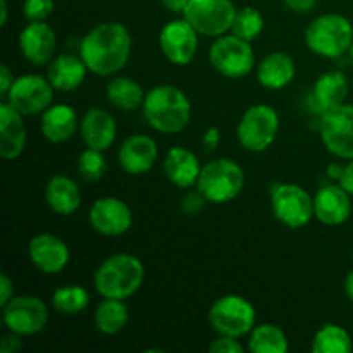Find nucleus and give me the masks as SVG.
<instances>
[{"label":"nucleus","mask_w":353,"mask_h":353,"mask_svg":"<svg viewBox=\"0 0 353 353\" xmlns=\"http://www.w3.org/2000/svg\"><path fill=\"white\" fill-rule=\"evenodd\" d=\"M133 48L130 30L117 21L100 23L83 37L79 55L90 72L97 76H114L128 64Z\"/></svg>","instance_id":"f257e3e1"},{"label":"nucleus","mask_w":353,"mask_h":353,"mask_svg":"<svg viewBox=\"0 0 353 353\" xmlns=\"http://www.w3.org/2000/svg\"><path fill=\"white\" fill-rule=\"evenodd\" d=\"M141 112L152 130L162 134H174L190 124L192 102L178 86L157 85L145 95Z\"/></svg>","instance_id":"f03ea898"},{"label":"nucleus","mask_w":353,"mask_h":353,"mask_svg":"<svg viewBox=\"0 0 353 353\" xmlns=\"http://www.w3.org/2000/svg\"><path fill=\"white\" fill-rule=\"evenodd\" d=\"M145 279V265L137 255L114 254L97 268L93 286L102 299L124 300L134 295L141 288Z\"/></svg>","instance_id":"7ed1b4c3"},{"label":"nucleus","mask_w":353,"mask_h":353,"mask_svg":"<svg viewBox=\"0 0 353 353\" xmlns=\"http://www.w3.org/2000/svg\"><path fill=\"white\" fill-rule=\"evenodd\" d=\"M353 43V26L341 14H323L305 30V45L312 54L324 59H338L348 54Z\"/></svg>","instance_id":"20e7f679"},{"label":"nucleus","mask_w":353,"mask_h":353,"mask_svg":"<svg viewBox=\"0 0 353 353\" xmlns=\"http://www.w3.org/2000/svg\"><path fill=\"white\" fill-rule=\"evenodd\" d=\"M245 186V171L228 157L214 159L202 165L196 190L209 203H228L236 199Z\"/></svg>","instance_id":"39448f33"},{"label":"nucleus","mask_w":353,"mask_h":353,"mask_svg":"<svg viewBox=\"0 0 353 353\" xmlns=\"http://www.w3.org/2000/svg\"><path fill=\"white\" fill-rule=\"evenodd\" d=\"M279 133V114L268 103L248 107L236 126L238 143L248 152L261 154L276 141Z\"/></svg>","instance_id":"423d86ee"},{"label":"nucleus","mask_w":353,"mask_h":353,"mask_svg":"<svg viewBox=\"0 0 353 353\" xmlns=\"http://www.w3.org/2000/svg\"><path fill=\"white\" fill-rule=\"evenodd\" d=\"M207 319L217 334L243 338L248 336L255 327L257 312H255V307L245 296L231 293V295L219 296L210 305Z\"/></svg>","instance_id":"0eeeda50"},{"label":"nucleus","mask_w":353,"mask_h":353,"mask_svg":"<svg viewBox=\"0 0 353 353\" xmlns=\"http://www.w3.org/2000/svg\"><path fill=\"white\" fill-rule=\"evenodd\" d=\"M209 61L219 74L240 79L250 74L255 65V54L250 41L236 34H221L209 48Z\"/></svg>","instance_id":"6e6552de"},{"label":"nucleus","mask_w":353,"mask_h":353,"mask_svg":"<svg viewBox=\"0 0 353 353\" xmlns=\"http://www.w3.org/2000/svg\"><path fill=\"white\" fill-rule=\"evenodd\" d=\"M271 209L283 226L300 230L312 221L314 196L299 185L278 183L271 188Z\"/></svg>","instance_id":"1a4fd4ad"},{"label":"nucleus","mask_w":353,"mask_h":353,"mask_svg":"<svg viewBox=\"0 0 353 353\" xmlns=\"http://www.w3.org/2000/svg\"><path fill=\"white\" fill-rule=\"evenodd\" d=\"M238 9L231 0H190L183 17L203 37H221L231 31Z\"/></svg>","instance_id":"9d476101"},{"label":"nucleus","mask_w":353,"mask_h":353,"mask_svg":"<svg viewBox=\"0 0 353 353\" xmlns=\"http://www.w3.org/2000/svg\"><path fill=\"white\" fill-rule=\"evenodd\" d=\"M321 140L330 154L338 159H353V105L341 103L319 116Z\"/></svg>","instance_id":"9b49d317"},{"label":"nucleus","mask_w":353,"mask_h":353,"mask_svg":"<svg viewBox=\"0 0 353 353\" xmlns=\"http://www.w3.org/2000/svg\"><path fill=\"white\" fill-rule=\"evenodd\" d=\"M54 92L55 88L48 78L28 72L14 79L9 93L2 100L9 102L23 116H37L54 103Z\"/></svg>","instance_id":"f8f14e48"},{"label":"nucleus","mask_w":353,"mask_h":353,"mask_svg":"<svg viewBox=\"0 0 353 353\" xmlns=\"http://www.w3.org/2000/svg\"><path fill=\"white\" fill-rule=\"evenodd\" d=\"M3 324L21 336H34L48 324V309L41 299L34 295H14L2 307Z\"/></svg>","instance_id":"ddd939ff"},{"label":"nucleus","mask_w":353,"mask_h":353,"mask_svg":"<svg viewBox=\"0 0 353 353\" xmlns=\"http://www.w3.org/2000/svg\"><path fill=\"white\" fill-rule=\"evenodd\" d=\"M88 223L95 233L116 238L131 230L133 212L130 205L117 196H100L90 207Z\"/></svg>","instance_id":"4468645a"},{"label":"nucleus","mask_w":353,"mask_h":353,"mask_svg":"<svg viewBox=\"0 0 353 353\" xmlns=\"http://www.w3.org/2000/svg\"><path fill=\"white\" fill-rule=\"evenodd\" d=\"M162 55L174 65H188L199 50V31L185 19H172L159 34Z\"/></svg>","instance_id":"2eb2a0df"},{"label":"nucleus","mask_w":353,"mask_h":353,"mask_svg":"<svg viewBox=\"0 0 353 353\" xmlns=\"http://www.w3.org/2000/svg\"><path fill=\"white\" fill-rule=\"evenodd\" d=\"M28 257L41 274H61L71 261V252L62 238L52 233H40L28 243Z\"/></svg>","instance_id":"dca6fc26"},{"label":"nucleus","mask_w":353,"mask_h":353,"mask_svg":"<svg viewBox=\"0 0 353 353\" xmlns=\"http://www.w3.org/2000/svg\"><path fill=\"white\" fill-rule=\"evenodd\" d=\"M57 37L54 28L45 21L28 23L19 33L21 55L34 68L48 65L55 57Z\"/></svg>","instance_id":"f3484780"},{"label":"nucleus","mask_w":353,"mask_h":353,"mask_svg":"<svg viewBox=\"0 0 353 353\" xmlns=\"http://www.w3.org/2000/svg\"><path fill=\"white\" fill-rule=\"evenodd\" d=\"M348 95V79L341 71H326L314 81L305 97L307 109L314 116H323L326 110L345 103Z\"/></svg>","instance_id":"a211bd4d"},{"label":"nucleus","mask_w":353,"mask_h":353,"mask_svg":"<svg viewBox=\"0 0 353 353\" xmlns=\"http://www.w3.org/2000/svg\"><path fill=\"white\" fill-rule=\"evenodd\" d=\"M159 159L157 141L148 134H131L121 143L117 162L121 169L131 176H140L150 171Z\"/></svg>","instance_id":"6ab92c4d"},{"label":"nucleus","mask_w":353,"mask_h":353,"mask_svg":"<svg viewBox=\"0 0 353 353\" xmlns=\"http://www.w3.org/2000/svg\"><path fill=\"white\" fill-rule=\"evenodd\" d=\"M350 193L338 183L326 185L314 195V217L324 226H340L352 216Z\"/></svg>","instance_id":"aec40b11"},{"label":"nucleus","mask_w":353,"mask_h":353,"mask_svg":"<svg viewBox=\"0 0 353 353\" xmlns=\"http://www.w3.org/2000/svg\"><path fill=\"white\" fill-rule=\"evenodd\" d=\"M28 131L24 116L9 102L0 103V157L16 161L26 148Z\"/></svg>","instance_id":"412c9836"},{"label":"nucleus","mask_w":353,"mask_h":353,"mask_svg":"<svg viewBox=\"0 0 353 353\" xmlns=\"http://www.w3.org/2000/svg\"><path fill=\"white\" fill-rule=\"evenodd\" d=\"M79 133L86 147L95 150H109L117 138L116 119L105 109L92 107L79 121Z\"/></svg>","instance_id":"4be33fe9"},{"label":"nucleus","mask_w":353,"mask_h":353,"mask_svg":"<svg viewBox=\"0 0 353 353\" xmlns=\"http://www.w3.org/2000/svg\"><path fill=\"white\" fill-rule=\"evenodd\" d=\"M162 169L165 172V178L176 188L186 190L192 188V186H196L202 165H200L199 157L190 148L172 147L165 154L164 162H162Z\"/></svg>","instance_id":"5701e85b"},{"label":"nucleus","mask_w":353,"mask_h":353,"mask_svg":"<svg viewBox=\"0 0 353 353\" xmlns=\"http://www.w3.org/2000/svg\"><path fill=\"white\" fill-rule=\"evenodd\" d=\"M40 130L45 140L50 143H64L71 140L79 130L78 114L68 103H52L41 114Z\"/></svg>","instance_id":"b1692460"},{"label":"nucleus","mask_w":353,"mask_h":353,"mask_svg":"<svg viewBox=\"0 0 353 353\" xmlns=\"http://www.w3.org/2000/svg\"><path fill=\"white\" fill-rule=\"evenodd\" d=\"M86 72H88V68L81 55L61 54L55 55L54 61L48 64L47 78L57 92L69 93L83 85Z\"/></svg>","instance_id":"393cba45"},{"label":"nucleus","mask_w":353,"mask_h":353,"mask_svg":"<svg viewBox=\"0 0 353 353\" xmlns=\"http://www.w3.org/2000/svg\"><path fill=\"white\" fill-rule=\"evenodd\" d=\"M296 65L286 52H271L257 65V81L268 90H283L295 79Z\"/></svg>","instance_id":"a878e982"},{"label":"nucleus","mask_w":353,"mask_h":353,"mask_svg":"<svg viewBox=\"0 0 353 353\" xmlns=\"http://www.w3.org/2000/svg\"><path fill=\"white\" fill-rule=\"evenodd\" d=\"M45 200L52 212L59 216H72L81 207V190L69 176L55 174L45 186Z\"/></svg>","instance_id":"bb28decb"},{"label":"nucleus","mask_w":353,"mask_h":353,"mask_svg":"<svg viewBox=\"0 0 353 353\" xmlns=\"http://www.w3.org/2000/svg\"><path fill=\"white\" fill-rule=\"evenodd\" d=\"M145 95L141 85L128 76H116L105 86V99L116 109L131 112L143 105Z\"/></svg>","instance_id":"cd10ccee"},{"label":"nucleus","mask_w":353,"mask_h":353,"mask_svg":"<svg viewBox=\"0 0 353 353\" xmlns=\"http://www.w3.org/2000/svg\"><path fill=\"white\" fill-rule=\"evenodd\" d=\"M128 321H130V312L124 300L103 299L93 312L95 327L107 336L119 334L128 326Z\"/></svg>","instance_id":"c85d7f7f"},{"label":"nucleus","mask_w":353,"mask_h":353,"mask_svg":"<svg viewBox=\"0 0 353 353\" xmlns=\"http://www.w3.org/2000/svg\"><path fill=\"white\" fill-rule=\"evenodd\" d=\"M290 348L285 331L271 323L255 324L248 334V350L252 353H286Z\"/></svg>","instance_id":"c756f323"},{"label":"nucleus","mask_w":353,"mask_h":353,"mask_svg":"<svg viewBox=\"0 0 353 353\" xmlns=\"http://www.w3.org/2000/svg\"><path fill=\"white\" fill-rule=\"evenodd\" d=\"M312 353H350L353 350V341L350 333L340 324L327 323L317 330L314 334Z\"/></svg>","instance_id":"7c9ffc66"},{"label":"nucleus","mask_w":353,"mask_h":353,"mask_svg":"<svg viewBox=\"0 0 353 353\" xmlns=\"http://www.w3.org/2000/svg\"><path fill=\"white\" fill-rule=\"evenodd\" d=\"M52 305L62 316H78L90 305V293L79 285L61 286L52 295Z\"/></svg>","instance_id":"2f4dec72"},{"label":"nucleus","mask_w":353,"mask_h":353,"mask_svg":"<svg viewBox=\"0 0 353 353\" xmlns=\"http://www.w3.org/2000/svg\"><path fill=\"white\" fill-rule=\"evenodd\" d=\"M262 31H264V16H262L261 10L255 9V7L238 9L231 33L247 41H254Z\"/></svg>","instance_id":"473e14b6"},{"label":"nucleus","mask_w":353,"mask_h":353,"mask_svg":"<svg viewBox=\"0 0 353 353\" xmlns=\"http://www.w3.org/2000/svg\"><path fill=\"white\" fill-rule=\"evenodd\" d=\"M107 171V161L102 150L86 147L78 157V172L86 181H99L103 178Z\"/></svg>","instance_id":"72a5a7b5"},{"label":"nucleus","mask_w":353,"mask_h":353,"mask_svg":"<svg viewBox=\"0 0 353 353\" xmlns=\"http://www.w3.org/2000/svg\"><path fill=\"white\" fill-rule=\"evenodd\" d=\"M55 9L54 0H24L23 16L28 23L47 21Z\"/></svg>","instance_id":"f704fd0d"},{"label":"nucleus","mask_w":353,"mask_h":353,"mask_svg":"<svg viewBox=\"0 0 353 353\" xmlns=\"http://www.w3.org/2000/svg\"><path fill=\"white\" fill-rule=\"evenodd\" d=\"M245 347L240 343V338L226 336V334H219L216 340L210 343V353H243Z\"/></svg>","instance_id":"c9c22d12"},{"label":"nucleus","mask_w":353,"mask_h":353,"mask_svg":"<svg viewBox=\"0 0 353 353\" xmlns=\"http://www.w3.org/2000/svg\"><path fill=\"white\" fill-rule=\"evenodd\" d=\"M205 203H207V199L199 192V190H196V192H190L183 196L181 210L186 214V216H196V214L202 212Z\"/></svg>","instance_id":"e433bc0d"},{"label":"nucleus","mask_w":353,"mask_h":353,"mask_svg":"<svg viewBox=\"0 0 353 353\" xmlns=\"http://www.w3.org/2000/svg\"><path fill=\"white\" fill-rule=\"evenodd\" d=\"M21 334L12 333L9 331L7 334H3L2 340H0V352L2 353H17L23 348V340H21Z\"/></svg>","instance_id":"4c0bfd02"},{"label":"nucleus","mask_w":353,"mask_h":353,"mask_svg":"<svg viewBox=\"0 0 353 353\" xmlns=\"http://www.w3.org/2000/svg\"><path fill=\"white\" fill-rule=\"evenodd\" d=\"M12 296H14V281L6 274V272H2V276H0V307L6 305Z\"/></svg>","instance_id":"58836bf2"},{"label":"nucleus","mask_w":353,"mask_h":353,"mask_svg":"<svg viewBox=\"0 0 353 353\" xmlns=\"http://www.w3.org/2000/svg\"><path fill=\"white\" fill-rule=\"evenodd\" d=\"M283 3H285L290 10H293V12L307 14V12H312L317 0H283Z\"/></svg>","instance_id":"ea45409f"},{"label":"nucleus","mask_w":353,"mask_h":353,"mask_svg":"<svg viewBox=\"0 0 353 353\" xmlns=\"http://www.w3.org/2000/svg\"><path fill=\"white\" fill-rule=\"evenodd\" d=\"M221 143V130L219 128L212 126L209 128V130H205V133H203L202 137V145L205 148H209V150H216L217 147H219Z\"/></svg>","instance_id":"a19ab883"},{"label":"nucleus","mask_w":353,"mask_h":353,"mask_svg":"<svg viewBox=\"0 0 353 353\" xmlns=\"http://www.w3.org/2000/svg\"><path fill=\"white\" fill-rule=\"evenodd\" d=\"M14 79L16 78H14L12 71L9 69V65L2 64V68H0V97H2V99L7 95V93H9Z\"/></svg>","instance_id":"79ce46f5"},{"label":"nucleus","mask_w":353,"mask_h":353,"mask_svg":"<svg viewBox=\"0 0 353 353\" xmlns=\"http://www.w3.org/2000/svg\"><path fill=\"white\" fill-rule=\"evenodd\" d=\"M338 183H340L350 195H353V159L343 168V174H341L340 181Z\"/></svg>","instance_id":"37998d69"},{"label":"nucleus","mask_w":353,"mask_h":353,"mask_svg":"<svg viewBox=\"0 0 353 353\" xmlns=\"http://www.w3.org/2000/svg\"><path fill=\"white\" fill-rule=\"evenodd\" d=\"M161 2L162 6H164L168 10H171V12L183 14V10L186 9L190 0H161Z\"/></svg>","instance_id":"c03bdc74"},{"label":"nucleus","mask_w":353,"mask_h":353,"mask_svg":"<svg viewBox=\"0 0 353 353\" xmlns=\"http://www.w3.org/2000/svg\"><path fill=\"white\" fill-rule=\"evenodd\" d=\"M343 168H345V165H340V164H331V165H327V169H326L327 178L334 179V181H340L341 174H343Z\"/></svg>","instance_id":"a18cd8bd"},{"label":"nucleus","mask_w":353,"mask_h":353,"mask_svg":"<svg viewBox=\"0 0 353 353\" xmlns=\"http://www.w3.org/2000/svg\"><path fill=\"white\" fill-rule=\"evenodd\" d=\"M343 288H345V295H347L348 299H350L353 302V271L348 272L347 278H345Z\"/></svg>","instance_id":"49530a36"},{"label":"nucleus","mask_w":353,"mask_h":353,"mask_svg":"<svg viewBox=\"0 0 353 353\" xmlns=\"http://www.w3.org/2000/svg\"><path fill=\"white\" fill-rule=\"evenodd\" d=\"M7 14H9L7 0H0V26H6L7 24Z\"/></svg>","instance_id":"de8ad7c7"},{"label":"nucleus","mask_w":353,"mask_h":353,"mask_svg":"<svg viewBox=\"0 0 353 353\" xmlns=\"http://www.w3.org/2000/svg\"><path fill=\"white\" fill-rule=\"evenodd\" d=\"M348 57H350V61H352V64H353V43H352L350 50H348Z\"/></svg>","instance_id":"09e8293b"},{"label":"nucleus","mask_w":353,"mask_h":353,"mask_svg":"<svg viewBox=\"0 0 353 353\" xmlns=\"http://www.w3.org/2000/svg\"><path fill=\"white\" fill-rule=\"evenodd\" d=\"M352 257H353V248H352Z\"/></svg>","instance_id":"8fccbe9b"}]
</instances>
